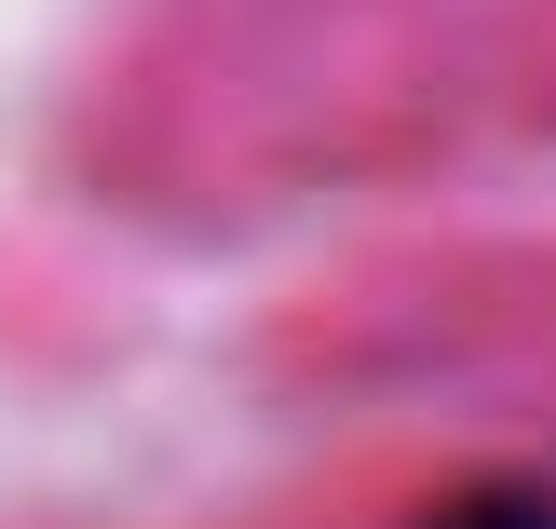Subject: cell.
<instances>
[{
  "label": "cell",
  "mask_w": 556,
  "mask_h": 529,
  "mask_svg": "<svg viewBox=\"0 0 556 529\" xmlns=\"http://www.w3.org/2000/svg\"><path fill=\"white\" fill-rule=\"evenodd\" d=\"M394 529H556V462H476V476L421 489Z\"/></svg>",
  "instance_id": "6da1fadb"
}]
</instances>
